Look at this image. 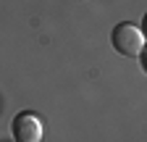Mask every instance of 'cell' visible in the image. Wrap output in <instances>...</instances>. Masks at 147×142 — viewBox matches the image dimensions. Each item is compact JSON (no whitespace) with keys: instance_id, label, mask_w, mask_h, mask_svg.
I'll use <instances>...</instances> for the list:
<instances>
[{"instance_id":"1","label":"cell","mask_w":147,"mask_h":142,"mask_svg":"<svg viewBox=\"0 0 147 142\" xmlns=\"http://www.w3.org/2000/svg\"><path fill=\"white\" fill-rule=\"evenodd\" d=\"M110 42H113L116 53H121V55H126V58H137V55H142V50H144V34H142V29L137 24L123 21V24H118L113 29Z\"/></svg>"},{"instance_id":"2","label":"cell","mask_w":147,"mask_h":142,"mask_svg":"<svg viewBox=\"0 0 147 142\" xmlns=\"http://www.w3.org/2000/svg\"><path fill=\"white\" fill-rule=\"evenodd\" d=\"M11 132L16 142H42L45 124L37 113H18L11 124Z\"/></svg>"}]
</instances>
